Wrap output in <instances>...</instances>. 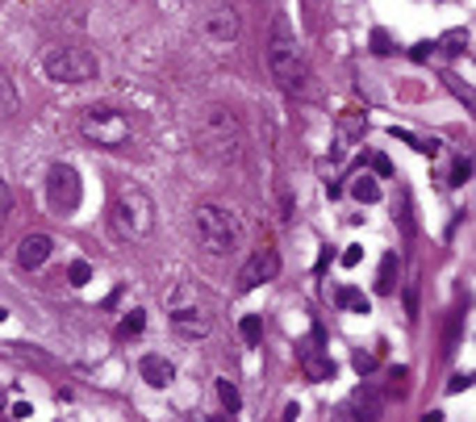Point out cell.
Listing matches in <instances>:
<instances>
[{"instance_id":"1","label":"cell","mask_w":476,"mask_h":422,"mask_svg":"<svg viewBox=\"0 0 476 422\" xmlns=\"http://www.w3.org/2000/svg\"><path fill=\"white\" fill-rule=\"evenodd\" d=\"M197 151L205 159H213L217 167H238L247 155V138H243V121L230 105H205L197 113Z\"/></svg>"},{"instance_id":"2","label":"cell","mask_w":476,"mask_h":422,"mask_svg":"<svg viewBox=\"0 0 476 422\" xmlns=\"http://www.w3.org/2000/svg\"><path fill=\"white\" fill-rule=\"evenodd\" d=\"M109 226L121 243H138L155 230V201L138 184H121L113 205H109Z\"/></svg>"},{"instance_id":"3","label":"cell","mask_w":476,"mask_h":422,"mask_svg":"<svg viewBox=\"0 0 476 422\" xmlns=\"http://www.w3.org/2000/svg\"><path fill=\"white\" fill-rule=\"evenodd\" d=\"M263 59H268L272 80H276L284 92H301V88H305V59H301L297 38H293V29H289L284 17H272V33H268Z\"/></svg>"},{"instance_id":"4","label":"cell","mask_w":476,"mask_h":422,"mask_svg":"<svg viewBox=\"0 0 476 422\" xmlns=\"http://www.w3.org/2000/svg\"><path fill=\"white\" fill-rule=\"evenodd\" d=\"M192 230H197V243H201L209 255H230V251L243 243V222H238V213L226 209V205H213V201L197 205Z\"/></svg>"},{"instance_id":"5","label":"cell","mask_w":476,"mask_h":422,"mask_svg":"<svg viewBox=\"0 0 476 422\" xmlns=\"http://www.w3.org/2000/svg\"><path fill=\"white\" fill-rule=\"evenodd\" d=\"M167 322H171V331L184 343H197V339H209L213 335V310H209V301L192 285H176L171 289V297H167Z\"/></svg>"},{"instance_id":"6","label":"cell","mask_w":476,"mask_h":422,"mask_svg":"<svg viewBox=\"0 0 476 422\" xmlns=\"http://www.w3.org/2000/svg\"><path fill=\"white\" fill-rule=\"evenodd\" d=\"M75 126H79V138L92 142V146H100V151H121L134 138L130 117L121 109H113V105H88Z\"/></svg>"},{"instance_id":"7","label":"cell","mask_w":476,"mask_h":422,"mask_svg":"<svg viewBox=\"0 0 476 422\" xmlns=\"http://www.w3.org/2000/svg\"><path fill=\"white\" fill-rule=\"evenodd\" d=\"M42 71H46L54 84H88V80H96L100 63H96V54L84 50V46H54V50L42 54Z\"/></svg>"},{"instance_id":"8","label":"cell","mask_w":476,"mask_h":422,"mask_svg":"<svg viewBox=\"0 0 476 422\" xmlns=\"http://www.w3.org/2000/svg\"><path fill=\"white\" fill-rule=\"evenodd\" d=\"M280 276V251L276 247H255L251 255H247V264L238 268V293H251V289H259V285H268V280H276Z\"/></svg>"},{"instance_id":"9","label":"cell","mask_w":476,"mask_h":422,"mask_svg":"<svg viewBox=\"0 0 476 422\" xmlns=\"http://www.w3.org/2000/svg\"><path fill=\"white\" fill-rule=\"evenodd\" d=\"M46 197H50V209H54V213H71V209L79 205V176H75L71 163H54V167H50Z\"/></svg>"},{"instance_id":"10","label":"cell","mask_w":476,"mask_h":422,"mask_svg":"<svg viewBox=\"0 0 476 422\" xmlns=\"http://www.w3.org/2000/svg\"><path fill=\"white\" fill-rule=\"evenodd\" d=\"M201 33L213 42V46H234L238 42V13L230 4H213L205 17H201Z\"/></svg>"},{"instance_id":"11","label":"cell","mask_w":476,"mask_h":422,"mask_svg":"<svg viewBox=\"0 0 476 422\" xmlns=\"http://www.w3.org/2000/svg\"><path fill=\"white\" fill-rule=\"evenodd\" d=\"M54 255V239L50 234H25L21 243H17V264L25 268V272H38V268H46V259Z\"/></svg>"},{"instance_id":"12","label":"cell","mask_w":476,"mask_h":422,"mask_svg":"<svg viewBox=\"0 0 476 422\" xmlns=\"http://www.w3.org/2000/svg\"><path fill=\"white\" fill-rule=\"evenodd\" d=\"M351 414H355V422H381V414H385V393L376 385H360L355 398H351Z\"/></svg>"},{"instance_id":"13","label":"cell","mask_w":476,"mask_h":422,"mask_svg":"<svg viewBox=\"0 0 476 422\" xmlns=\"http://www.w3.org/2000/svg\"><path fill=\"white\" fill-rule=\"evenodd\" d=\"M138 372H142V381H146L151 389H167V385L176 381V368H171V360H163V356H142V360H138Z\"/></svg>"},{"instance_id":"14","label":"cell","mask_w":476,"mask_h":422,"mask_svg":"<svg viewBox=\"0 0 476 422\" xmlns=\"http://www.w3.org/2000/svg\"><path fill=\"white\" fill-rule=\"evenodd\" d=\"M301 372H305L309 381H330V377H335V364H330V356H322L318 343H309V347L301 352Z\"/></svg>"},{"instance_id":"15","label":"cell","mask_w":476,"mask_h":422,"mask_svg":"<svg viewBox=\"0 0 476 422\" xmlns=\"http://www.w3.org/2000/svg\"><path fill=\"white\" fill-rule=\"evenodd\" d=\"M351 197L364 201V205H376V201H381V184H376L372 176H355V180H351Z\"/></svg>"},{"instance_id":"16","label":"cell","mask_w":476,"mask_h":422,"mask_svg":"<svg viewBox=\"0 0 476 422\" xmlns=\"http://www.w3.org/2000/svg\"><path fill=\"white\" fill-rule=\"evenodd\" d=\"M335 301H339L343 310H355V314H368V297H364L360 289H351V285H347V289H339V293H335Z\"/></svg>"},{"instance_id":"17","label":"cell","mask_w":476,"mask_h":422,"mask_svg":"<svg viewBox=\"0 0 476 422\" xmlns=\"http://www.w3.org/2000/svg\"><path fill=\"white\" fill-rule=\"evenodd\" d=\"M142 326H146V314H142V310H130V314L117 322V339H134V335H142Z\"/></svg>"},{"instance_id":"18","label":"cell","mask_w":476,"mask_h":422,"mask_svg":"<svg viewBox=\"0 0 476 422\" xmlns=\"http://www.w3.org/2000/svg\"><path fill=\"white\" fill-rule=\"evenodd\" d=\"M238 335H243L247 347H255V343L263 339V318H259V314H247V318L238 322Z\"/></svg>"},{"instance_id":"19","label":"cell","mask_w":476,"mask_h":422,"mask_svg":"<svg viewBox=\"0 0 476 422\" xmlns=\"http://www.w3.org/2000/svg\"><path fill=\"white\" fill-rule=\"evenodd\" d=\"M217 398H222V406H226L230 414H238V410H243V398H238V389H234V381H226V377L217 381Z\"/></svg>"},{"instance_id":"20","label":"cell","mask_w":476,"mask_h":422,"mask_svg":"<svg viewBox=\"0 0 476 422\" xmlns=\"http://www.w3.org/2000/svg\"><path fill=\"white\" fill-rule=\"evenodd\" d=\"M17 109V88H13V80L0 71V117H8Z\"/></svg>"},{"instance_id":"21","label":"cell","mask_w":476,"mask_h":422,"mask_svg":"<svg viewBox=\"0 0 476 422\" xmlns=\"http://www.w3.org/2000/svg\"><path fill=\"white\" fill-rule=\"evenodd\" d=\"M67 280H71V285H75V289H84V285H88V280H92V268H88V264H84V259H75V264H71V268H67Z\"/></svg>"},{"instance_id":"22","label":"cell","mask_w":476,"mask_h":422,"mask_svg":"<svg viewBox=\"0 0 476 422\" xmlns=\"http://www.w3.org/2000/svg\"><path fill=\"white\" fill-rule=\"evenodd\" d=\"M468 176H473V159L464 155V159H456V167H452V180H447V184H456V188H460V184H468Z\"/></svg>"},{"instance_id":"23","label":"cell","mask_w":476,"mask_h":422,"mask_svg":"<svg viewBox=\"0 0 476 422\" xmlns=\"http://www.w3.org/2000/svg\"><path fill=\"white\" fill-rule=\"evenodd\" d=\"M393 268H397V255H389V259H385V268H381V280H376V289H381V293H393Z\"/></svg>"},{"instance_id":"24","label":"cell","mask_w":476,"mask_h":422,"mask_svg":"<svg viewBox=\"0 0 476 422\" xmlns=\"http://www.w3.org/2000/svg\"><path fill=\"white\" fill-rule=\"evenodd\" d=\"M13 218V188H8V180H0V226Z\"/></svg>"},{"instance_id":"25","label":"cell","mask_w":476,"mask_h":422,"mask_svg":"<svg viewBox=\"0 0 476 422\" xmlns=\"http://www.w3.org/2000/svg\"><path fill=\"white\" fill-rule=\"evenodd\" d=\"M406 314H410V318H418V285H410V289H406Z\"/></svg>"},{"instance_id":"26","label":"cell","mask_w":476,"mask_h":422,"mask_svg":"<svg viewBox=\"0 0 476 422\" xmlns=\"http://www.w3.org/2000/svg\"><path fill=\"white\" fill-rule=\"evenodd\" d=\"M372 172H376V176H393V163H389L385 155H372Z\"/></svg>"},{"instance_id":"27","label":"cell","mask_w":476,"mask_h":422,"mask_svg":"<svg viewBox=\"0 0 476 422\" xmlns=\"http://www.w3.org/2000/svg\"><path fill=\"white\" fill-rule=\"evenodd\" d=\"M360 259H364V251H360V247H347V251H343V264H347V268H355Z\"/></svg>"},{"instance_id":"28","label":"cell","mask_w":476,"mask_h":422,"mask_svg":"<svg viewBox=\"0 0 476 422\" xmlns=\"http://www.w3.org/2000/svg\"><path fill=\"white\" fill-rule=\"evenodd\" d=\"M355 368H360V372H372V368H376V356H364V352H360V356H355Z\"/></svg>"},{"instance_id":"29","label":"cell","mask_w":476,"mask_h":422,"mask_svg":"<svg viewBox=\"0 0 476 422\" xmlns=\"http://www.w3.org/2000/svg\"><path fill=\"white\" fill-rule=\"evenodd\" d=\"M468 385H473V377H464V372H460V377H452V385H447V389H452V393H464Z\"/></svg>"},{"instance_id":"30","label":"cell","mask_w":476,"mask_h":422,"mask_svg":"<svg viewBox=\"0 0 476 422\" xmlns=\"http://www.w3.org/2000/svg\"><path fill=\"white\" fill-rule=\"evenodd\" d=\"M29 414H33V410H29L25 402H17V406H13V419H29Z\"/></svg>"},{"instance_id":"31","label":"cell","mask_w":476,"mask_h":422,"mask_svg":"<svg viewBox=\"0 0 476 422\" xmlns=\"http://www.w3.org/2000/svg\"><path fill=\"white\" fill-rule=\"evenodd\" d=\"M422 422H443V410H431V414H427Z\"/></svg>"},{"instance_id":"32","label":"cell","mask_w":476,"mask_h":422,"mask_svg":"<svg viewBox=\"0 0 476 422\" xmlns=\"http://www.w3.org/2000/svg\"><path fill=\"white\" fill-rule=\"evenodd\" d=\"M297 419V406H289V410H284V422H293Z\"/></svg>"},{"instance_id":"33","label":"cell","mask_w":476,"mask_h":422,"mask_svg":"<svg viewBox=\"0 0 476 422\" xmlns=\"http://www.w3.org/2000/svg\"><path fill=\"white\" fill-rule=\"evenodd\" d=\"M4 318H8V314H4V310H0V322H4Z\"/></svg>"}]
</instances>
